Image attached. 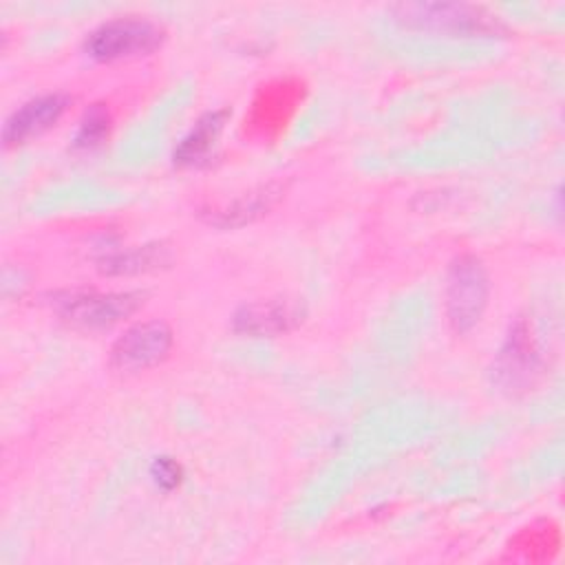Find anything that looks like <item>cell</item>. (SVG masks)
<instances>
[{"label": "cell", "instance_id": "obj_1", "mask_svg": "<svg viewBox=\"0 0 565 565\" xmlns=\"http://www.w3.org/2000/svg\"><path fill=\"white\" fill-rule=\"evenodd\" d=\"M163 42V29L148 18L124 15L102 22L86 35L84 51L97 62L148 55Z\"/></svg>", "mask_w": 565, "mask_h": 565}, {"label": "cell", "instance_id": "obj_2", "mask_svg": "<svg viewBox=\"0 0 565 565\" xmlns=\"http://www.w3.org/2000/svg\"><path fill=\"white\" fill-rule=\"evenodd\" d=\"M490 296V280L477 256H459L446 276V316L457 333L470 331L483 316Z\"/></svg>", "mask_w": 565, "mask_h": 565}, {"label": "cell", "instance_id": "obj_3", "mask_svg": "<svg viewBox=\"0 0 565 565\" xmlns=\"http://www.w3.org/2000/svg\"><path fill=\"white\" fill-rule=\"evenodd\" d=\"M395 20L404 26L448 33V35H475L497 31V22L483 9L457 2H404L391 7Z\"/></svg>", "mask_w": 565, "mask_h": 565}, {"label": "cell", "instance_id": "obj_4", "mask_svg": "<svg viewBox=\"0 0 565 565\" xmlns=\"http://www.w3.org/2000/svg\"><path fill=\"white\" fill-rule=\"evenodd\" d=\"M143 302L139 291H71L53 298L55 311L82 329H106L132 316Z\"/></svg>", "mask_w": 565, "mask_h": 565}, {"label": "cell", "instance_id": "obj_5", "mask_svg": "<svg viewBox=\"0 0 565 565\" xmlns=\"http://www.w3.org/2000/svg\"><path fill=\"white\" fill-rule=\"evenodd\" d=\"M172 349V331L161 320L128 327L110 347V366L121 373H137L157 366Z\"/></svg>", "mask_w": 565, "mask_h": 565}, {"label": "cell", "instance_id": "obj_6", "mask_svg": "<svg viewBox=\"0 0 565 565\" xmlns=\"http://www.w3.org/2000/svg\"><path fill=\"white\" fill-rule=\"evenodd\" d=\"M536 371H539L536 340L532 335L527 320L519 318L514 324H510V331L497 353L492 375L503 391L514 393L532 384Z\"/></svg>", "mask_w": 565, "mask_h": 565}, {"label": "cell", "instance_id": "obj_7", "mask_svg": "<svg viewBox=\"0 0 565 565\" xmlns=\"http://www.w3.org/2000/svg\"><path fill=\"white\" fill-rule=\"evenodd\" d=\"M68 104H71L68 95H62V93H49V95H40L24 102L20 108H15L7 117L2 126L4 146H18L42 135L44 130L57 124V119L64 115Z\"/></svg>", "mask_w": 565, "mask_h": 565}, {"label": "cell", "instance_id": "obj_8", "mask_svg": "<svg viewBox=\"0 0 565 565\" xmlns=\"http://www.w3.org/2000/svg\"><path fill=\"white\" fill-rule=\"evenodd\" d=\"M305 309L294 300H258L243 305L234 313V331L252 338H271L302 322Z\"/></svg>", "mask_w": 565, "mask_h": 565}, {"label": "cell", "instance_id": "obj_9", "mask_svg": "<svg viewBox=\"0 0 565 565\" xmlns=\"http://www.w3.org/2000/svg\"><path fill=\"white\" fill-rule=\"evenodd\" d=\"M227 119H230L227 108L210 110L203 117H199L196 124L188 130V135L177 143L174 154H172L174 163L177 166H199V163L207 161Z\"/></svg>", "mask_w": 565, "mask_h": 565}, {"label": "cell", "instance_id": "obj_10", "mask_svg": "<svg viewBox=\"0 0 565 565\" xmlns=\"http://www.w3.org/2000/svg\"><path fill=\"white\" fill-rule=\"evenodd\" d=\"M282 185L280 183H269L258 190H252L238 199H234L230 205L214 210L207 214V221L218 227H238L245 225L258 216H263L274 203L282 196Z\"/></svg>", "mask_w": 565, "mask_h": 565}, {"label": "cell", "instance_id": "obj_11", "mask_svg": "<svg viewBox=\"0 0 565 565\" xmlns=\"http://www.w3.org/2000/svg\"><path fill=\"white\" fill-rule=\"evenodd\" d=\"M168 260H170V254L163 245H143V247H132L126 252H115V254L104 256L99 260V269L110 276L137 274V271H148V269L161 267Z\"/></svg>", "mask_w": 565, "mask_h": 565}, {"label": "cell", "instance_id": "obj_12", "mask_svg": "<svg viewBox=\"0 0 565 565\" xmlns=\"http://www.w3.org/2000/svg\"><path fill=\"white\" fill-rule=\"evenodd\" d=\"M108 132H110L108 108L104 104H93L79 119V126L73 137V148L75 150H93L104 143Z\"/></svg>", "mask_w": 565, "mask_h": 565}, {"label": "cell", "instance_id": "obj_13", "mask_svg": "<svg viewBox=\"0 0 565 565\" xmlns=\"http://www.w3.org/2000/svg\"><path fill=\"white\" fill-rule=\"evenodd\" d=\"M150 477L161 490H174L183 481V466L177 459L161 455V457L152 459Z\"/></svg>", "mask_w": 565, "mask_h": 565}]
</instances>
